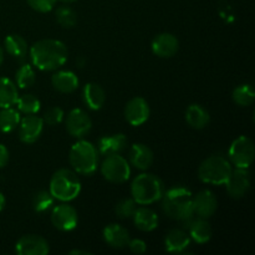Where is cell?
Wrapping results in <instances>:
<instances>
[{
  "mask_svg": "<svg viewBox=\"0 0 255 255\" xmlns=\"http://www.w3.org/2000/svg\"><path fill=\"white\" fill-rule=\"evenodd\" d=\"M166 187L159 177L151 173H141L132 181L131 196L138 206H149L161 201Z\"/></svg>",
  "mask_w": 255,
  "mask_h": 255,
  "instance_id": "cell-3",
  "label": "cell"
},
{
  "mask_svg": "<svg viewBox=\"0 0 255 255\" xmlns=\"http://www.w3.org/2000/svg\"><path fill=\"white\" fill-rule=\"evenodd\" d=\"M133 223L139 231L142 232H152L158 227V216L156 212L147 207H137L136 212L132 216Z\"/></svg>",
  "mask_w": 255,
  "mask_h": 255,
  "instance_id": "cell-23",
  "label": "cell"
},
{
  "mask_svg": "<svg viewBox=\"0 0 255 255\" xmlns=\"http://www.w3.org/2000/svg\"><path fill=\"white\" fill-rule=\"evenodd\" d=\"M69 254H76V255H79V254H82V255H87V254H91L90 253V252H87V251H80V249H74V251H71L70 252Z\"/></svg>",
  "mask_w": 255,
  "mask_h": 255,
  "instance_id": "cell-39",
  "label": "cell"
},
{
  "mask_svg": "<svg viewBox=\"0 0 255 255\" xmlns=\"http://www.w3.org/2000/svg\"><path fill=\"white\" fill-rule=\"evenodd\" d=\"M9 149L6 148V146L0 143V168H4L6 166L9 162Z\"/></svg>",
  "mask_w": 255,
  "mask_h": 255,
  "instance_id": "cell-38",
  "label": "cell"
},
{
  "mask_svg": "<svg viewBox=\"0 0 255 255\" xmlns=\"http://www.w3.org/2000/svg\"><path fill=\"white\" fill-rule=\"evenodd\" d=\"M54 206V197L49 191H39L32 197V208L37 213H44Z\"/></svg>",
  "mask_w": 255,
  "mask_h": 255,
  "instance_id": "cell-33",
  "label": "cell"
},
{
  "mask_svg": "<svg viewBox=\"0 0 255 255\" xmlns=\"http://www.w3.org/2000/svg\"><path fill=\"white\" fill-rule=\"evenodd\" d=\"M69 162L76 173L91 176L99 167V151L91 142L80 138L70 148Z\"/></svg>",
  "mask_w": 255,
  "mask_h": 255,
  "instance_id": "cell-4",
  "label": "cell"
},
{
  "mask_svg": "<svg viewBox=\"0 0 255 255\" xmlns=\"http://www.w3.org/2000/svg\"><path fill=\"white\" fill-rule=\"evenodd\" d=\"M49 252L50 247L46 239L36 234L22 236L15 244V253L17 255H47Z\"/></svg>",
  "mask_w": 255,
  "mask_h": 255,
  "instance_id": "cell-13",
  "label": "cell"
},
{
  "mask_svg": "<svg viewBox=\"0 0 255 255\" xmlns=\"http://www.w3.org/2000/svg\"><path fill=\"white\" fill-rule=\"evenodd\" d=\"M55 17H56L57 24L61 25L62 27L71 29L77 24V14L70 6H59L55 11Z\"/></svg>",
  "mask_w": 255,
  "mask_h": 255,
  "instance_id": "cell-32",
  "label": "cell"
},
{
  "mask_svg": "<svg viewBox=\"0 0 255 255\" xmlns=\"http://www.w3.org/2000/svg\"><path fill=\"white\" fill-rule=\"evenodd\" d=\"M192 204H193L194 216L206 219L211 218L218 208V201L213 192L209 189H203L193 196Z\"/></svg>",
  "mask_w": 255,
  "mask_h": 255,
  "instance_id": "cell-15",
  "label": "cell"
},
{
  "mask_svg": "<svg viewBox=\"0 0 255 255\" xmlns=\"http://www.w3.org/2000/svg\"><path fill=\"white\" fill-rule=\"evenodd\" d=\"M102 237L106 244L111 248L115 249H122L127 247L129 242V233L125 227L120 226V224L112 223L109 224L104 228L102 232Z\"/></svg>",
  "mask_w": 255,
  "mask_h": 255,
  "instance_id": "cell-20",
  "label": "cell"
},
{
  "mask_svg": "<svg viewBox=\"0 0 255 255\" xmlns=\"http://www.w3.org/2000/svg\"><path fill=\"white\" fill-rule=\"evenodd\" d=\"M2 61H4V51H2L1 46H0V66H1Z\"/></svg>",
  "mask_w": 255,
  "mask_h": 255,
  "instance_id": "cell-41",
  "label": "cell"
},
{
  "mask_svg": "<svg viewBox=\"0 0 255 255\" xmlns=\"http://www.w3.org/2000/svg\"><path fill=\"white\" fill-rule=\"evenodd\" d=\"M127 247L129 248V251L134 254H143L147 251V244L146 242H143L142 239H129Z\"/></svg>",
  "mask_w": 255,
  "mask_h": 255,
  "instance_id": "cell-37",
  "label": "cell"
},
{
  "mask_svg": "<svg viewBox=\"0 0 255 255\" xmlns=\"http://www.w3.org/2000/svg\"><path fill=\"white\" fill-rule=\"evenodd\" d=\"M29 6L37 12H49L54 9L57 0H26Z\"/></svg>",
  "mask_w": 255,
  "mask_h": 255,
  "instance_id": "cell-36",
  "label": "cell"
},
{
  "mask_svg": "<svg viewBox=\"0 0 255 255\" xmlns=\"http://www.w3.org/2000/svg\"><path fill=\"white\" fill-rule=\"evenodd\" d=\"M59 1L64 2V4H72V2H75L76 0H59Z\"/></svg>",
  "mask_w": 255,
  "mask_h": 255,
  "instance_id": "cell-42",
  "label": "cell"
},
{
  "mask_svg": "<svg viewBox=\"0 0 255 255\" xmlns=\"http://www.w3.org/2000/svg\"><path fill=\"white\" fill-rule=\"evenodd\" d=\"M82 97L84 102L92 111H99L106 102V94L105 90L96 82H89L84 86L82 90Z\"/></svg>",
  "mask_w": 255,
  "mask_h": 255,
  "instance_id": "cell-21",
  "label": "cell"
},
{
  "mask_svg": "<svg viewBox=\"0 0 255 255\" xmlns=\"http://www.w3.org/2000/svg\"><path fill=\"white\" fill-rule=\"evenodd\" d=\"M191 244V237L184 229L173 228L168 232L164 239V247L168 253L182 254L186 253Z\"/></svg>",
  "mask_w": 255,
  "mask_h": 255,
  "instance_id": "cell-19",
  "label": "cell"
},
{
  "mask_svg": "<svg viewBox=\"0 0 255 255\" xmlns=\"http://www.w3.org/2000/svg\"><path fill=\"white\" fill-rule=\"evenodd\" d=\"M65 127L70 136L80 139L90 133L92 128V121L86 111L81 109H74L67 114Z\"/></svg>",
  "mask_w": 255,
  "mask_h": 255,
  "instance_id": "cell-10",
  "label": "cell"
},
{
  "mask_svg": "<svg viewBox=\"0 0 255 255\" xmlns=\"http://www.w3.org/2000/svg\"><path fill=\"white\" fill-rule=\"evenodd\" d=\"M101 173L111 183H125L131 176V167L128 161L120 153L107 154L101 163Z\"/></svg>",
  "mask_w": 255,
  "mask_h": 255,
  "instance_id": "cell-7",
  "label": "cell"
},
{
  "mask_svg": "<svg viewBox=\"0 0 255 255\" xmlns=\"http://www.w3.org/2000/svg\"><path fill=\"white\" fill-rule=\"evenodd\" d=\"M20 112L12 107H5L0 111V131L2 133H10L20 124Z\"/></svg>",
  "mask_w": 255,
  "mask_h": 255,
  "instance_id": "cell-28",
  "label": "cell"
},
{
  "mask_svg": "<svg viewBox=\"0 0 255 255\" xmlns=\"http://www.w3.org/2000/svg\"><path fill=\"white\" fill-rule=\"evenodd\" d=\"M4 47L9 55L14 57H24L27 54V42L17 34L7 35L4 40Z\"/></svg>",
  "mask_w": 255,
  "mask_h": 255,
  "instance_id": "cell-27",
  "label": "cell"
},
{
  "mask_svg": "<svg viewBox=\"0 0 255 255\" xmlns=\"http://www.w3.org/2000/svg\"><path fill=\"white\" fill-rule=\"evenodd\" d=\"M186 121L192 128L203 129L211 122V115L202 105L192 104L186 110Z\"/></svg>",
  "mask_w": 255,
  "mask_h": 255,
  "instance_id": "cell-24",
  "label": "cell"
},
{
  "mask_svg": "<svg viewBox=\"0 0 255 255\" xmlns=\"http://www.w3.org/2000/svg\"><path fill=\"white\" fill-rule=\"evenodd\" d=\"M151 115L149 105L143 97L136 96L129 100L125 106V119L131 126L138 127L143 125Z\"/></svg>",
  "mask_w": 255,
  "mask_h": 255,
  "instance_id": "cell-11",
  "label": "cell"
},
{
  "mask_svg": "<svg viewBox=\"0 0 255 255\" xmlns=\"http://www.w3.org/2000/svg\"><path fill=\"white\" fill-rule=\"evenodd\" d=\"M162 208L163 212L172 219L182 222L186 226L194 217L193 194L188 188L174 187L164 191L162 196Z\"/></svg>",
  "mask_w": 255,
  "mask_h": 255,
  "instance_id": "cell-2",
  "label": "cell"
},
{
  "mask_svg": "<svg viewBox=\"0 0 255 255\" xmlns=\"http://www.w3.org/2000/svg\"><path fill=\"white\" fill-rule=\"evenodd\" d=\"M49 192L54 199L60 202H71L77 198L81 192V181L75 171L60 168L50 179Z\"/></svg>",
  "mask_w": 255,
  "mask_h": 255,
  "instance_id": "cell-5",
  "label": "cell"
},
{
  "mask_svg": "<svg viewBox=\"0 0 255 255\" xmlns=\"http://www.w3.org/2000/svg\"><path fill=\"white\" fill-rule=\"evenodd\" d=\"M137 209V203L133 201V198H125L120 201L115 207V212L120 218H132L133 213Z\"/></svg>",
  "mask_w": 255,
  "mask_h": 255,
  "instance_id": "cell-34",
  "label": "cell"
},
{
  "mask_svg": "<svg viewBox=\"0 0 255 255\" xmlns=\"http://www.w3.org/2000/svg\"><path fill=\"white\" fill-rule=\"evenodd\" d=\"M184 227L191 237V241L196 242L197 244H206L211 241L213 231L208 219L193 217Z\"/></svg>",
  "mask_w": 255,
  "mask_h": 255,
  "instance_id": "cell-17",
  "label": "cell"
},
{
  "mask_svg": "<svg viewBox=\"0 0 255 255\" xmlns=\"http://www.w3.org/2000/svg\"><path fill=\"white\" fill-rule=\"evenodd\" d=\"M15 80H16V86H19L20 89H27L32 86L36 81V76L31 65H21L15 74Z\"/></svg>",
  "mask_w": 255,
  "mask_h": 255,
  "instance_id": "cell-31",
  "label": "cell"
},
{
  "mask_svg": "<svg viewBox=\"0 0 255 255\" xmlns=\"http://www.w3.org/2000/svg\"><path fill=\"white\" fill-rule=\"evenodd\" d=\"M51 223L52 226L60 232H71L79 224V216L77 211L69 202H62L52 208L51 212Z\"/></svg>",
  "mask_w": 255,
  "mask_h": 255,
  "instance_id": "cell-9",
  "label": "cell"
},
{
  "mask_svg": "<svg viewBox=\"0 0 255 255\" xmlns=\"http://www.w3.org/2000/svg\"><path fill=\"white\" fill-rule=\"evenodd\" d=\"M232 99L236 102L238 106L247 107L251 106L255 100V91L254 87L251 84H244L239 85L238 87L233 90V94H232Z\"/></svg>",
  "mask_w": 255,
  "mask_h": 255,
  "instance_id": "cell-29",
  "label": "cell"
},
{
  "mask_svg": "<svg viewBox=\"0 0 255 255\" xmlns=\"http://www.w3.org/2000/svg\"><path fill=\"white\" fill-rule=\"evenodd\" d=\"M127 138L124 133H115L111 136H104L100 138L97 148L104 156L114 153H121L126 149Z\"/></svg>",
  "mask_w": 255,
  "mask_h": 255,
  "instance_id": "cell-25",
  "label": "cell"
},
{
  "mask_svg": "<svg viewBox=\"0 0 255 255\" xmlns=\"http://www.w3.org/2000/svg\"><path fill=\"white\" fill-rule=\"evenodd\" d=\"M19 99L16 84L7 77H0V109L12 107Z\"/></svg>",
  "mask_w": 255,
  "mask_h": 255,
  "instance_id": "cell-26",
  "label": "cell"
},
{
  "mask_svg": "<svg viewBox=\"0 0 255 255\" xmlns=\"http://www.w3.org/2000/svg\"><path fill=\"white\" fill-rule=\"evenodd\" d=\"M66 45L56 39L39 40L30 47L31 62L41 71H55L67 61Z\"/></svg>",
  "mask_w": 255,
  "mask_h": 255,
  "instance_id": "cell-1",
  "label": "cell"
},
{
  "mask_svg": "<svg viewBox=\"0 0 255 255\" xmlns=\"http://www.w3.org/2000/svg\"><path fill=\"white\" fill-rule=\"evenodd\" d=\"M65 114H64V110L61 107H50L46 112H45L44 117V124L49 125V126H56V125L61 124L62 120H64Z\"/></svg>",
  "mask_w": 255,
  "mask_h": 255,
  "instance_id": "cell-35",
  "label": "cell"
},
{
  "mask_svg": "<svg viewBox=\"0 0 255 255\" xmlns=\"http://www.w3.org/2000/svg\"><path fill=\"white\" fill-rule=\"evenodd\" d=\"M151 49L156 56L162 57V59H169L178 52L179 41L173 34L162 32L152 40Z\"/></svg>",
  "mask_w": 255,
  "mask_h": 255,
  "instance_id": "cell-16",
  "label": "cell"
},
{
  "mask_svg": "<svg viewBox=\"0 0 255 255\" xmlns=\"http://www.w3.org/2000/svg\"><path fill=\"white\" fill-rule=\"evenodd\" d=\"M51 84L54 89L61 94H72L79 87V79L72 71L61 70L52 75Z\"/></svg>",
  "mask_w": 255,
  "mask_h": 255,
  "instance_id": "cell-22",
  "label": "cell"
},
{
  "mask_svg": "<svg viewBox=\"0 0 255 255\" xmlns=\"http://www.w3.org/2000/svg\"><path fill=\"white\" fill-rule=\"evenodd\" d=\"M229 162L237 168H249L255 157L254 143L249 137L241 136L232 142L228 151Z\"/></svg>",
  "mask_w": 255,
  "mask_h": 255,
  "instance_id": "cell-8",
  "label": "cell"
},
{
  "mask_svg": "<svg viewBox=\"0 0 255 255\" xmlns=\"http://www.w3.org/2000/svg\"><path fill=\"white\" fill-rule=\"evenodd\" d=\"M226 188L227 193L232 198H243L251 188V173H249L248 168H237L236 167V169L232 171L228 181L226 182Z\"/></svg>",
  "mask_w": 255,
  "mask_h": 255,
  "instance_id": "cell-12",
  "label": "cell"
},
{
  "mask_svg": "<svg viewBox=\"0 0 255 255\" xmlns=\"http://www.w3.org/2000/svg\"><path fill=\"white\" fill-rule=\"evenodd\" d=\"M16 107L20 114L36 115L41 107V104H40V100L34 95H24L17 99Z\"/></svg>",
  "mask_w": 255,
  "mask_h": 255,
  "instance_id": "cell-30",
  "label": "cell"
},
{
  "mask_svg": "<svg viewBox=\"0 0 255 255\" xmlns=\"http://www.w3.org/2000/svg\"><path fill=\"white\" fill-rule=\"evenodd\" d=\"M128 163L139 171H147L153 164L154 156L152 149L143 143L132 144L128 152Z\"/></svg>",
  "mask_w": 255,
  "mask_h": 255,
  "instance_id": "cell-18",
  "label": "cell"
},
{
  "mask_svg": "<svg viewBox=\"0 0 255 255\" xmlns=\"http://www.w3.org/2000/svg\"><path fill=\"white\" fill-rule=\"evenodd\" d=\"M44 120L36 115H25L19 124V138L24 143H34L40 138L44 129Z\"/></svg>",
  "mask_w": 255,
  "mask_h": 255,
  "instance_id": "cell-14",
  "label": "cell"
},
{
  "mask_svg": "<svg viewBox=\"0 0 255 255\" xmlns=\"http://www.w3.org/2000/svg\"><path fill=\"white\" fill-rule=\"evenodd\" d=\"M5 197H4V194L1 193V192H0V212L2 211V209L5 208Z\"/></svg>",
  "mask_w": 255,
  "mask_h": 255,
  "instance_id": "cell-40",
  "label": "cell"
},
{
  "mask_svg": "<svg viewBox=\"0 0 255 255\" xmlns=\"http://www.w3.org/2000/svg\"><path fill=\"white\" fill-rule=\"evenodd\" d=\"M233 167L223 156H209L198 167V177L203 183L222 186L226 184L231 176Z\"/></svg>",
  "mask_w": 255,
  "mask_h": 255,
  "instance_id": "cell-6",
  "label": "cell"
}]
</instances>
